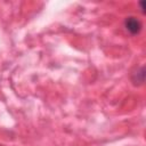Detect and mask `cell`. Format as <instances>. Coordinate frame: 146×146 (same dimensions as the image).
Returning <instances> with one entry per match:
<instances>
[{"instance_id":"obj_2","label":"cell","mask_w":146,"mask_h":146,"mask_svg":"<svg viewBox=\"0 0 146 146\" xmlns=\"http://www.w3.org/2000/svg\"><path fill=\"white\" fill-rule=\"evenodd\" d=\"M144 78H145V70H144V67L141 66V67L133 74L132 81H133L135 84H140V83L144 82Z\"/></svg>"},{"instance_id":"obj_3","label":"cell","mask_w":146,"mask_h":146,"mask_svg":"<svg viewBox=\"0 0 146 146\" xmlns=\"http://www.w3.org/2000/svg\"><path fill=\"white\" fill-rule=\"evenodd\" d=\"M144 5H145V2H144V1H141V2H140V6H141V11H143V13L145 11V8H144Z\"/></svg>"},{"instance_id":"obj_1","label":"cell","mask_w":146,"mask_h":146,"mask_svg":"<svg viewBox=\"0 0 146 146\" xmlns=\"http://www.w3.org/2000/svg\"><path fill=\"white\" fill-rule=\"evenodd\" d=\"M124 26L127 29V31H129L131 34H137L140 29H141V24L140 22L136 18V17H127L124 21Z\"/></svg>"}]
</instances>
